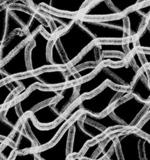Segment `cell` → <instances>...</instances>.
Here are the masks:
<instances>
[{"label":"cell","instance_id":"484cf974","mask_svg":"<svg viewBox=\"0 0 150 160\" xmlns=\"http://www.w3.org/2000/svg\"><path fill=\"white\" fill-rule=\"evenodd\" d=\"M98 47L100 58L106 53H117L120 56L128 57L129 51L127 47V42H96Z\"/></svg>","mask_w":150,"mask_h":160},{"label":"cell","instance_id":"5bb4252c","mask_svg":"<svg viewBox=\"0 0 150 160\" xmlns=\"http://www.w3.org/2000/svg\"><path fill=\"white\" fill-rule=\"evenodd\" d=\"M70 70L67 67H53L47 68L36 72L35 75L39 81L42 82L44 88H58L69 84L67 76Z\"/></svg>","mask_w":150,"mask_h":160},{"label":"cell","instance_id":"8fae6325","mask_svg":"<svg viewBox=\"0 0 150 160\" xmlns=\"http://www.w3.org/2000/svg\"><path fill=\"white\" fill-rule=\"evenodd\" d=\"M72 120L61 131L53 143L50 144L44 148H39L38 151H36L38 160H65L70 159L69 156H70V138H71L70 123Z\"/></svg>","mask_w":150,"mask_h":160},{"label":"cell","instance_id":"6da1fadb","mask_svg":"<svg viewBox=\"0 0 150 160\" xmlns=\"http://www.w3.org/2000/svg\"><path fill=\"white\" fill-rule=\"evenodd\" d=\"M129 95V89L120 88L110 83H106L92 95L84 96L75 102L66 116L72 117L78 112H88L92 115L101 116L108 112L117 102L121 101Z\"/></svg>","mask_w":150,"mask_h":160},{"label":"cell","instance_id":"5b68a950","mask_svg":"<svg viewBox=\"0 0 150 160\" xmlns=\"http://www.w3.org/2000/svg\"><path fill=\"white\" fill-rule=\"evenodd\" d=\"M75 116L72 117L66 115L63 116L56 124L49 128H45L38 126L30 114L27 115V117L23 120V122L28 133L35 141L37 148L39 149L53 143L56 140L61 131L74 118Z\"/></svg>","mask_w":150,"mask_h":160},{"label":"cell","instance_id":"3957f363","mask_svg":"<svg viewBox=\"0 0 150 160\" xmlns=\"http://www.w3.org/2000/svg\"><path fill=\"white\" fill-rule=\"evenodd\" d=\"M80 23L95 38L96 42H127L131 39L123 15L108 18L78 17Z\"/></svg>","mask_w":150,"mask_h":160},{"label":"cell","instance_id":"e575fe53","mask_svg":"<svg viewBox=\"0 0 150 160\" xmlns=\"http://www.w3.org/2000/svg\"><path fill=\"white\" fill-rule=\"evenodd\" d=\"M2 109H0V138H2L5 141L10 138L17 128L11 125L2 118Z\"/></svg>","mask_w":150,"mask_h":160},{"label":"cell","instance_id":"8992f818","mask_svg":"<svg viewBox=\"0 0 150 160\" xmlns=\"http://www.w3.org/2000/svg\"><path fill=\"white\" fill-rule=\"evenodd\" d=\"M148 104L149 102L139 99L135 95H129L121 101L117 102L109 109V111L127 128H132Z\"/></svg>","mask_w":150,"mask_h":160},{"label":"cell","instance_id":"7dc6e473","mask_svg":"<svg viewBox=\"0 0 150 160\" xmlns=\"http://www.w3.org/2000/svg\"><path fill=\"white\" fill-rule=\"evenodd\" d=\"M148 23H149V25H150V14H149V15H148Z\"/></svg>","mask_w":150,"mask_h":160},{"label":"cell","instance_id":"9c48e42d","mask_svg":"<svg viewBox=\"0 0 150 160\" xmlns=\"http://www.w3.org/2000/svg\"><path fill=\"white\" fill-rule=\"evenodd\" d=\"M106 83H110L116 87L124 88L122 83L118 79H117L110 72L108 71L103 64H102L92 76L76 83L77 94L75 102L78 101L83 97L92 95L99 90Z\"/></svg>","mask_w":150,"mask_h":160},{"label":"cell","instance_id":"9a60e30c","mask_svg":"<svg viewBox=\"0 0 150 160\" xmlns=\"http://www.w3.org/2000/svg\"><path fill=\"white\" fill-rule=\"evenodd\" d=\"M103 65L108 71L110 72L122 83L126 89H129L131 87L140 72V70L136 67L131 59L126 61L120 65H112L109 63H103Z\"/></svg>","mask_w":150,"mask_h":160},{"label":"cell","instance_id":"30bf717a","mask_svg":"<svg viewBox=\"0 0 150 160\" xmlns=\"http://www.w3.org/2000/svg\"><path fill=\"white\" fill-rule=\"evenodd\" d=\"M31 43V38L28 39L6 59V62L0 64V70L9 79L32 73L28 55V48Z\"/></svg>","mask_w":150,"mask_h":160},{"label":"cell","instance_id":"c3c4849f","mask_svg":"<svg viewBox=\"0 0 150 160\" xmlns=\"http://www.w3.org/2000/svg\"><path fill=\"white\" fill-rule=\"evenodd\" d=\"M95 1H96V0H92V2H95ZM92 2H91V3H92Z\"/></svg>","mask_w":150,"mask_h":160},{"label":"cell","instance_id":"1f68e13d","mask_svg":"<svg viewBox=\"0 0 150 160\" xmlns=\"http://www.w3.org/2000/svg\"><path fill=\"white\" fill-rule=\"evenodd\" d=\"M135 45L139 51H150V25L148 20L136 38Z\"/></svg>","mask_w":150,"mask_h":160},{"label":"cell","instance_id":"44dd1931","mask_svg":"<svg viewBox=\"0 0 150 160\" xmlns=\"http://www.w3.org/2000/svg\"><path fill=\"white\" fill-rule=\"evenodd\" d=\"M80 117L93 124L97 125L106 131H110L113 128L114 129H128L121 122L119 121L112 116L109 110L101 116H95L88 112H81Z\"/></svg>","mask_w":150,"mask_h":160},{"label":"cell","instance_id":"74e56055","mask_svg":"<svg viewBox=\"0 0 150 160\" xmlns=\"http://www.w3.org/2000/svg\"><path fill=\"white\" fill-rule=\"evenodd\" d=\"M12 153H15V148L9 144H4V146L0 150V155L6 159H11L10 156Z\"/></svg>","mask_w":150,"mask_h":160},{"label":"cell","instance_id":"7c38bea8","mask_svg":"<svg viewBox=\"0 0 150 160\" xmlns=\"http://www.w3.org/2000/svg\"><path fill=\"white\" fill-rule=\"evenodd\" d=\"M28 2L34 9L43 6L54 12L77 16L92 2V0H28Z\"/></svg>","mask_w":150,"mask_h":160},{"label":"cell","instance_id":"4fadbf2b","mask_svg":"<svg viewBox=\"0 0 150 160\" xmlns=\"http://www.w3.org/2000/svg\"><path fill=\"white\" fill-rule=\"evenodd\" d=\"M81 112H78L72 120L71 138H70V156H79L84 151L86 145L95 141V138L84 131L79 123Z\"/></svg>","mask_w":150,"mask_h":160},{"label":"cell","instance_id":"52a82bcc","mask_svg":"<svg viewBox=\"0 0 150 160\" xmlns=\"http://www.w3.org/2000/svg\"><path fill=\"white\" fill-rule=\"evenodd\" d=\"M62 88H49L34 85L30 89L21 99L17 100L19 112L22 117L30 114L38 106L54 101L61 95Z\"/></svg>","mask_w":150,"mask_h":160},{"label":"cell","instance_id":"f6af8a7d","mask_svg":"<svg viewBox=\"0 0 150 160\" xmlns=\"http://www.w3.org/2000/svg\"><path fill=\"white\" fill-rule=\"evenodd\" d=\"M4 5H6V3H5L4 2H3V0H0V8L2 7V6H4Z\"/></svg>","mask_w":150,"mask_h":160},{"label":"cell","instance_id":"2e32d148","mask_svg":"<svg viewBox=\"0 0 150 160\" xmlns=\"http://www.w3.org/2000/svg\"><path fill=\"white\" fill-rule=\"evenodd\" d=\"M17 31H25L24 27L11 13L9 5H4L0 8V45Z\"/></svg>","mask_w":150,"mask_h":160},{"label":"cell","instance_id":"e0dca14e","mask_svg":"<svg viewBox=\"0 0 150 160\" xmlns=\"http://www.w3.org/2000/svg\"><path fill=\"white\" fill-rule=\"evenodd\" d=\"M33 120L40 128H49L56 124L63 116L53 108L52 101L45 103L36 108L30 113Z\"/></svg>","mask_w":150,"mask_h":160},{"label":"cell","instance_id":"4316f807","mask_svg":"<svg viewBox=\"0 0 150 160\" xmlns=\"http://www.w3.org/2000/svg\"><path fill=\"white\" fill-rule=\"evenodd\" d=\"M15 79L17 80V82L19 83V84L20 85L21 88L19 90V93H17L15 95L12 96V98L11 99V102L15 100H18V98H21L23 95H25V93L28 92L33 86L34 85H38L42 87V84L40 81H39L38 78L36 77L35 73H30V74L24 75V76L18 77V78H15Z\"/></svg>","mask_w":150,"mask_h":160},{"label":"cell","instance_id":"ba28073f","mask_svg":"<svg viewBox=\"0 0 150 160\" xmlns=\"http://www.w3.org/2000/svg\"><path fill=\"white\" fill-rule=\"evenodd\" d=\"M145 138L136 129L117 134L115 145L120 160H143L142 144Z\"/></svg>","mask_w":150,"mask_h":160},{"label":"cell","instance_id":"b9f144b4","mask_svg":"<svg viewBox=\"0 0 150 160\" xmlns=\"http://www.w3.org/2000/svg\"><path fill=\"white\" fill-rule=\"evenodd\" d=\"M141 55L143 56L144 59L145 60V63L148 64L150 66V52L149 51H140Z\"/></svg>","mask_w":150,"mask_h":160},{"label":"cell","instance_id":"ee69618b","mask_svg":"<svg viewBox=\"0 0 150 160\" xmlns=\"http://www.w3.org/2000/svg\"><path fill=\"white\" fill-rule=\"evenodd\" d=\"M149 2H150V0H142V5L147 4V3H149Z\"/></svg>","mask_w":150,"mask_h":160},{"label":"cell","instance_id":"f546056e","mask_svg":"<svg viewBox=\"0 0 150 160\" xmlns=\"http://www.w3.org/2000/svg\"><path fill=\"white\" fill-rule=\"evenodd\" d=\"M2 116L6 121L16 128L20 125V123H21V119L23 118L19 112L18 106L17 101L15 100L9 102V106L3 109Z\"/></svg>","mask_w":150,"mask_h":160},{"label":"cell","instance_id":"7a4b0ae2","mask_svg":"<svg viewBox=\"0 0 150 160\" xmlns=\"http://www.w3.org/2000/svg\"><path fill=\"white\" fill-rule=\"evenodd\" d=\"M53 38L62 49L68 65L74 62L91 45L96 42L92 34L81 25L78 17L67 29L56 33Z\"/></svg>","mask_w":150,"mask_h":160},{"label":"cell","instance_id":"ab89813d","mask_svg":"<svg viewBox=\"0 0 150 160\" xmlns=\"http://www.w3.org/2000/svg\"><path fill=\"white\" fill-rule=\"evenodd\" d=\"M108 157L106 158L107 159L110 160H120V157L119 156L118 151H117V148L116 147V145H114V146L112 147V148L111 149V151L109 152V154L107 155Z\"/></svg>","mask_w":150,"mask_h":160},{"label":"cell","instance_id":"d590c367","mask_svg":"<svg viewBox=\"0 0 150 160\" xmlns=\"http://www.w3.org/2000/svg\"><path fill=\"white\" fill-rule=\"evenodd\" d=\"M136 130L142 135L150 139V113L147 116L146 118L144 119Z\"/></svg>","mask_w":150,"mask_h":160},{"label":"cell","instance_id":"d6a6232c","mask_svg":"<svg viewBox=\"0 0 150 160\" xmlns=\"http://www.w3.org/2000/svg\"><path fill=\"white\" fill-rule=\"evenodd\" d=\"M107 134V132H106ZM106 134L105 136L103 135L102 137L98 138L95 139V142H89L86 147L84 148V151L82 152V154L80 159H94L95 156L97 155V152L99 151L101 148L103 142H105L106 138Z\"/></svg>","mask_w":150,"mask_h":160},{"label":"cell","instance_id":"f1b7e54d","mask_svg":"<svg viewBox=\"0 0 150 160\" xmlns=\"http://www.w3.org/2000/svg\"><path fill=\"white\" fill-rule=\"evenodd\" d=\"M101 65H88V67H81L72 72H69L67 80L69 84L78 83L80 81L90 78L94 74L95 71L99 68Z\"/></svg>","mask_w":150,"mask_h":160},{"label":"cell","instance_id":"83f0119b","mask_svg":"<svg viewBox=\"0 0 150 160\" xmlns=\"http://www.w3.org/2000/svg\"><path fill=\"white\" fill-rule=\"evenodd\" d=\"M21 88L15 78H11L9 81H4L0 84V108L9 102V98L12 93Z\"/></svg>","mask_w":150,"mask_h":160},{"label":"cell","instance_id":"f35d334b","mask_svg":"<svg viewBox=\"0 0 150 160\" xmlns=\"http://www.w3.org/2000/svg\"><path fill=\"white\" fill-rule=\"evenodd\" d=\"M142 156L143 160H150V139L146 137L142 144Z\"/></svg>","mask_w":150,"mask_h":160},{"label":"cell","instance_id":"d6986e66","mask_svg":"<svg viewBox=\"0 0 150 160\" xmlns=\"http://www.w3.org/2000/svg\"><path fill=\"white\" fill-rule=\"evenodd\" d=\"M130 95L139 99L150 102V68L143 67L129 88Z\"/></svg>","mask_w":150,"mask_h":160},{"label":"cell","instance_id":"d4e9b609","mask_svg":"<svg viewBox=\"0 0 150 160\" xmlns=\"http://www.w3.org/2000/svg\"><path fill=\"white\" fill-rule=\"evenodd\" d=\"M19 128V135L17 142L15 144V152H23L28 150L37 149V145L31 134L28 133V130L25 128L23 122L21 121Z\"/></svg>","mask_w":150,"mask_h":160},{"label":"cell","instance_id":"7402d4cb","mask_svg":"<svg viewBox=\"0 0 150 160\" xmlns=\"http://www.w3.org/2000/svg\"><path fill=\"white\" fill-rule=\"evenodd\" d=\"M30 38L31 36L26 31H17L14 32L5 43L0 45V64L7 59Z\"/></svg>","mask_w":150,"mask_h":160},{"label":"cell","instance_id":"4dcf8cb0","mask_svg":"<svg viewBox=\"0 0 150 160\" xmlns=\"http://www.w3.org/2000/svg\"><path fill=\"white\" fill-rule=\"evenodd\" d=\"M49 59L56 67L65 68L69 66L66 61L65 56H64L62 49L59 47L58 42L54 39V38L50 45Z\"/></svg>","mask_w":150,"mask_h":160},{"label":"cell","instance_id":"bcb514c9","mask_svg":"<svg viewBox=\"0 0 150 160\" xmlns=\"http://www.w3.org/2000/svg\"><path fill=\"white\" fill-rule=\"evenodd\" d=\"M146 109H147V111H148V113H150V102H149V104H148V107H147Z\"/></svg>","mask_w":150,"mask_h":160},{"label":"cell","instance_id":"ac0fdd59","mask_svg":"<svg viewBox=\"0 0 150 160\" xmlns=\"http://www.w3.org/2000/svg\"><path fill=\"white\" fill-rule=\"evenodd\" d=\"M119 15L118 12L111 6L108 0H96L83 9L81 17L92 19L108 18Z\"/></svg>","mask_w":150,"mask_h":160},{"label":"cell","instance_id":"ffe728a7","mask_svg":"<svg viewBox=\"0 0 150 160\" xmlns=\"http://www.w3.org/2000/svg\"><path fill=\"white\" fill-rule=\"evenodd\" d=\"M123 15L126 20L128 34L131 38L134 39L138 35L145 23L148 22V16L143 13L139 9L138 6L127 11Z\"/></svg>","mask_w":150,"mask_h":160},{"label":"cell","instance_id":"cb8c5ba5","mask_svg":"<svg viewBox=\"0 0 150 160\" xmlns=\"http://www.w3.org/2000/svg\"><path fill=\"white\" fill-rule=\"evenodd\" d=\"M100 55L96 42L91 45L74 62L67 67L70 72L81 68L85 65H100Z\"/></svg>","mask_w":150,"mask_h":160},{"label":"cell","instance_id":"603a6c76","mask_svg":"<svg viewBox=\"0 0 150 160\" xmlns=\"http://www.w3.org/2000/svg\"><path fill=\"white\" fill-rule=\"evenodd\" d=\"M77 94L76 83H72L62 87L59 98L52 101L53 108L61 115H66L70 106L75 102Z\"/></svg>","mask_w":150,"mask_h":160},{"label":"cell","instance_id":"8d00e7d4","mask_svg":"<svg viewBox=\"0 0 150 160\" xmlns=\"http://www.w3.org/2000/svg\"><path fill=\"white\" fill-rule=\"evenodd\" d=\"M18 159L38 160L36 151H33V150H28V151L23 152H17L14 153L13 156L12 157V159L16 160Z\"/></svg>","mask_w":150,"mask_h":160},{"label":"cell","instance_id":"277c9868","mask_svg":"<svg viewBox=\"0 0 150 160\" xmlns=\"http://www.w3.org/2000/svg\"><path fill=\"white\" fill-rule=\"evenodd\" d=\"M30 38L32 43L28 48V55L31 73L56 67L49 59V48L53 38L48 36L40 29Z\"/></svg>","mask_w":150,"mask_h":160},{"label":"cell","instance_id":"836d02e7","mask_svg":"<svg viewBox=\"0 0 150 160\" xmlns=\"http://www.w3.org/2000/svg\"><path fill=\"white\" fill-rule=\"evenodd\" d=\"M108 1L120 15H123L124 12L132 8L141 6L142 0H108Z\"/></svg>","mask_w":150,"mask_h":160},{"label":"cell","instance_id":"7bdbcfd3","mask_svg":"<svg viewBox=\"0 0 150 160\" xmlns=\"http://www.w3.org/2000/svg\"><path fill=\"white\" fill-rule=\"evenodd\" d=\"M6 80H9V79L8 78V77L3 73V72H2L1 70H0V82H2V81H6Z\"/></svg>","mask_w":150,"mask_h":160},{"label":"cell","instance_id":"60d3db41","mask_svg":"<svg viewBox=\"0 0 150 160\" xmlns=\"http://www.w3.org/2000/svg\"><path fill=\"white\" fill-rule=\"evenodd\" d=\"M138 8L143 13L145 14V15L148 16L150 14V2L147 3V4L138 6Z\"/></svg>","mask_w":150,"mask_h":160}]
</instances>
